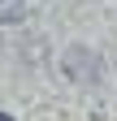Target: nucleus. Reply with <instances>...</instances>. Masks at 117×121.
Returning <instances> with one entry per match:
<instances>
[{
  "mask_svg": "<svg viewBox=\"0 0 117 121\" xmlns=\"http://www.w3.org/2000/svg\"><path fill=\"white\" fill-rule=\"evenodd\" d=\"M0 121H13V117H9V112H0Z\"/></svg>",
  "mask_w": 117,
  "mask_h": 121,
  "instance_id": "obj_1",
  "label": "nucleus"
}]
</instances>
